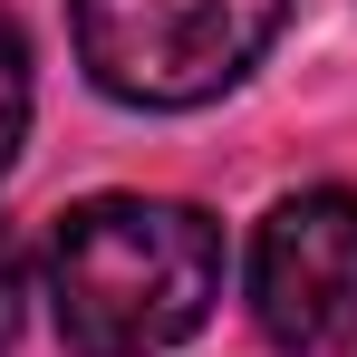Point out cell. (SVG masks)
I'll list each match as a JSON object with an SVG mask.
<instances>
[{
    "label": "cell",
    "instance_id": "6da1fadb",
    "mask_svg": "<svg viewBox=\"0 0 357 357\" xmlns=\"http://www.w3.org/2000/svg\"><path fill=\"white\" fill-rule=\"evenodd\" d=\"M222 299V232L165 193H97L49 232V319L77 357H155Z\"/></svg>",
    "mask_w": 357,
    "mask_h": 357
},
{
    "label": "cell",
    "instance_id": "7a4b0ae2",
    "mask_svg": "<svg viewBox=\"0 0 357 357\" xmlns=\"http://www.w3.org/2000/svg\"><path fill=\"white\" fill-rule=\"evenodd\" d=\"M280 10L290 0H77V59L116 107L183 116L261 68Z\"/></svg>",
    "mask_w": 357,
    "mask_h": 357
},
{
    "label": "cell",
    "instance_id": "3957f363",
    "mask_svg": "<svg viewBox=\"0 0 357 357\" xmlns=\"http://www.w3.org/2000/svg\"><path fill=\"white\" fill-rule=\"evenodd\" d=\"M251 319L290 357L357 348V193H280L251 232Z\"/></svg>",
    "mask_w": 357,
    "mask_h": 357
},
{
    "label": "cell",
    "instance_id": "277c9868",
    "mask_svg": "<svg viewBox=\"0 0 357 357\" xmlns=\"http://www.w3.org/2000/svg\"><path fill=\"white\" fill-rule=\"evenodd\" d=\"M20 135H29V39H20V20L0 10V174H10Z\"/></svg>",
    "mask_w": 357,
    "mask_h": 357
},
{
    "label": "cell",
    "instance_id": "5b68a950",
    "mask_svg": "<svg viewBox=\"0 0 357 357\" xmlns=\"http://www.w3.org/2000/svg\"><path fill=\"white\" fill-rule=\"evenodd\" d=\"M20 299H29V271H20V241L0 232V348L20 338Z\"/></svg>",
    "mask_w": 357,
    "mask_h": 357
}]
</instances>
